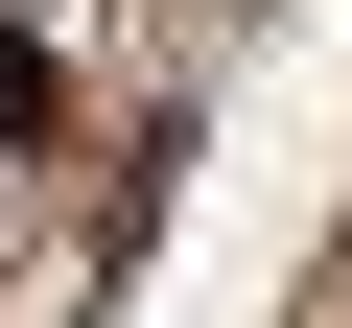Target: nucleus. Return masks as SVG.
<instances>
[{"instance_id": "obj_1", "label": "nucleus", "mask_w": 352, "mask_h": 328, "mask_svg": "<svg viewBox=\"0 0 352 328\" xmlns=\"http://www.w3.org/2000/svg\"><path fill=\"white\" fill-rule=\"evenodd\" d=\"M24 117H47V47H24V0H0V141H24Z\"/></svg>"}]
</instances>
